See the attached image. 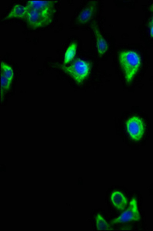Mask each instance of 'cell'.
<instances>
[{
    "mask_svg": "<svg viewBox=\"0 0 153 231\" xmlns=\"http://www.w3.org/2000/svg\"><path fill=\"white\" fill-rule=\"evenodd\" d=\"M150 35L152 37H153V25H150Z\"/></svg>",
    "mask_w": 153,
    "mask_h": 231,
    "instance_id": "obj_15",
    "label": "cell"
},
{
    "mask_svg": "<svg viewBox=\"0 0 153 231\" xmlns=\"http://www.w3.org/2000/svg\"><path fill=\"white\" fill-rule=\"evenodd\" d=\"M92 28L95 34L97 47L98 54L101 55L105 54L108 49V44L101 35L98 29L95 24H93Z\"/></svg>",
    "mask_w": 153,
    "mask_h": 231,
    "instance_id": "obj_8",
    "label": "cell"
},
{
    "mask_svg": "<svg viewBox=\"0 0 153 231\" xmlns=\"http://www.w3.org/2000/svg\"><path fill=\"white\" fill-rule=\"evenodd\" d=\"M111 199L114 206L119 210H123L127 205V200L120 191L113 192L111 195Z\"/></svg>",
    "mask_w": 153,
    "mask_h": 231,
    "instance_id": "obj_9",
    "label": "cell"
},
{
    "mask_svg": "<svg viewBox=\"0 0 153 231\" xmlns=\"http://www.w3.org/2000/svg\"><path fill=\"white\" fill-rule=\"evenodd\" d=\"M119 59L120 65L124 72L126 78L128 82L130 81L140 66V58L136 52L126 51L120 52Z\"/></svg>",
    "mask_w": 153,
    "mask_h": 231,
    "instance_id": "obj_1",
    "label": "cell"
},
{
    "mask_svg": "<svg viewBox=\"0 0 153 231\" xmlns=\"http://www.w3.org/2000/svg\"><path fill=\"white\" fill-rule=\"evenodd\" d=\"M150 10L153 12V4L152 5L150 8Z\"/></svg>",
    "mask_w": 153,
    "mask_h": 231,
    "instance_id": "obj_17",
    "label": "cell"
},
{
    "mask_svg": "<svg viewBox=\"0 0 153 231\" xmlns=\"http://www.w3.org/2000/svg\"><path fill=\"white\" fill-rule=\"evenodd\" d=\"M140 218L137 200L133 198L130 201L127 209L118 218L112 220L111 223L113 225L132 221H138Z\"/></svg>",
    "mask_w": 153,
    "mask_h": 231,
    "instance_id": "obj_4",
    "label": "cell"
},
{
    "mask_svg": "<svg viewBox=\"0 0 153 231\" xmlns=\"http://www.w3.org/2000/svg\"><path fill=\"white\" fill-rule=\"evenodd\" d=\"M59 66L78 83L82 82L87 77L90 69L89 63L79 58L76 59L68 66L61 65Z\"/></svg>",
    "mask_w": 153,
    "mask_h": 231,
    "instance_id": "obj_2",
    "label": "cell"
},
{
    "mask_svg": "<svg viewBox=\"0 0 153 231\" xmlns=\"http://www.w3.org/2000/svg\"><path fill=\"white\" fill-rule=\"evenodd\" d=\"M126 125L128 132L132 139L135 140H140L144 131L142 120L138 117H133L127 120Z\"/></svg>",
    "mask_w": 153,
    "mask_h": 231,
    "instance_id": "obj_5",
    "label": "cell"
},
{
    "mask_svg": "<svg viewBox=\"0 0 153 231\" xmlns=\"http://www.w3.org/2000/svg\"><path fill=\"white\" fill-rule=\"evenodd\" d=\"M96 224L97 230L99 231L113 230L109 224L102 216L98 214L96 217Z\"/></svg>",
    "mask_w": 153,
    "mask_h": 231,
    "instance_id": "obj_11",
    "label": "cell"
},
{
    "mask_svg": "<svg viewBox=\"0 0 153 231\" xmlns=\"http://www.w3.org/2000/svg\"><path fill=\"white\" fill-rule=\"evenodd\" d=\"M56 1L47 0H29L25 6L27 8L44 13L53 14Z\"/></svg>",
    "mask_w": 153,
    "mask_h": 231,
    "instance_id": "obj_6",
    "label": "cell"
},
{
    "mask_svg": "<svg viewBox=\"0 0 153 231\" xmlns=\"http://www.w3.org/2000/svg\"><path fill=\"white\" fill-rule=\"evenodd\" d=\"M25 7L27 12L25 19L29 26L31 28L35 29L45 27L52 22L53 14Z\"/></svg>",
    "mask_w": 153,
    "mask_h": 231,
    "instance_id": "obj_3",
    "label": "cell"
},
{
    "mask_svg": "<svg viewBox=\"0 0 153 231\" xmlns=\"http://www.w3.org/2000/svg\"><path fill=\"white\" fill-rule=\"evenodd\" d=\"M11 82L10 81L3 75L1 74V98H3V93L4 91L8 90L10 87Z\"/></svg>",
    "mask_w": 153,
    "mask_h": 231,
    "instance_id": "obj_14",
    "label": "cell"
},
{
    "mask_svg": "<svg viewBox=\"0 0 153 231\" xmlns=\"http://www.w3.org/2000/svg\"><path fill=\"white\" fill-rule=\"evenodd\" d=\"M153 25V18L149 23L150 25Z\"/></svg>",
    "mask_w": 153,
    "mask_h": 231,
    "instance_id": "obj_16",
    "label": "cell"
},
{
    "mask_svg": "<svg viewBox=\"0 0 153 231\" xmlns=\"http://www.w3.org/2000/svg\"><path fill=\"white\" fill-rule=\"evenodd\" d=\"M26 12L25 7L20 4H17L13 7L12 10L6 17L5 19H8L13 18H25Z\"/></svg>",
    "mask_w": 153,
    "mask_h": 231,
    "instance_id": "obj_10",
    "label": "cell"
},
{
    "mask_svg": "<svg viewBox=\"0 0 153 231\" xmlns=\"http://www.w3.org/2000/svg\"><path fill=\"white\" fill-rule=\"evenodd\" d=\"M77 45L74 43H72L67 49L64 57V64H66L72 60L76 53Z\"/></svg>",
    "mask_w": 153,
    "mask_h": 231,
    "instance_id": "obj_12",
    "label": "cell"
},
{
    "mask_svg": "<svg viewBox=\"0 0 153 231\" xmlns=\"http://www.w3.org/2000/svg\"><path fill=\"white\" fill-rule=\"evenodd\" d=\"M97 5V1H90L80 12L77 17L78 23L82 24L88 22L96 10Z\"/></svg>",
    "mask_w": 153,
    "mask_h": 231,
    "instance_id": "obj_7",
    "label": "cell"
},
{
    "mask_svg": "<svg viewBox=\"0 0 153 231\" xmlns=\"http://www.w3.org/2000/svg\"><path fill=\"white\" fill-rule=\"evenodd\" d=\"M1 74L11 82L13 76V70L10 67L3 62L1 63Z\"/></svg>",
    "mask_w": 153,
    "mask_h": 231,
    "instance_id": "obj_13",
    "label": "cell"
}]
</instances>
